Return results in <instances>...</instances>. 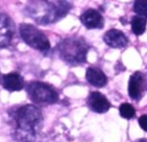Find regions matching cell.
I'll use <instances>...</instances> for the list:
<instances>
[{"mask_svg": "<svg viewBox=\"0 0 147 142\" xmlns=\"http://www.w3.org/2000/svg\"><path fill=\"white\" fill-rule=\"evenodd\" d=\"M1 82L3 87L9 91H22L24 87V79L20 74L15 72L3 75L1 78Z\"/></svg>", "mask_w": 147, "mask_h": 142, "instance_id": "obj_11", "label": "cell"}, {"mask_svg": "<svg viewBox=\"0 0 147 142\" xmlns=\"http://www.w3.org/2000/svg\"><path fill=\"white\" fill-rule=\"evenodd\" d=\"M87 105L91 111L104 114L111 109V103L102 93L93 91L87 97Z\"/></svg>", "mask_w": 147, "mask_h": 142, "instance_id": "obj_8", "label": "cell"}, {"mask_svg": "<svg viewBox=\"0 0 147 142\" xmlns=\"http://www.w3.org/2000/svg\"><path fill=\"white\" fill-rule=\"evenodd\" d=\"M138 123L140 125L141 129L147 132V115H142L140 118L138 119Z\"/></svg>", "mask_w": 147, "mask_h": 142, "instance_id": "obj_17", "label": "cell"}, {"mask_svg": "<svg viewBox=\"0 0 147 142\" xmlns=\"http://www.w3.org/2000/svg\"><path fill=\"white\" fill-rule=\"evenodd\" d=\"M134 11L140 16L147 18V0H135Z\"/></svg>", "mask_w": 147, "mask_h": 142, "instance_id": "obj_16", "label": "cell"}, {"mask_svg": "<svg viewBox=\"0 0 147 142\" xmlns=\"http://www.w3.org/2000/svg\"><path fill=\"white\" fill-rule=\"evenodd\" d=\"M24 12L37 24L43 26L60 20L54 3L48 0H30L24 7Z\"/></svg>", "mask_w": 147, "mask_h": 142, "instance_id": "obj_3", "label": "cell"}, {"mask_svg": "<svg viewBox=\"0 0 147 142\" xmlns=\"http://www.w3.org/2000/svg\"><path fill=\"white\" fill-rule=\"evenodd\" d=\"M82 24L87 28H102L105 24V20L100 11L95 9H87L80 16Z\"/></svg>", "mask_w": 147, "mask_h": 142, "instance_id": "obj_9", "label": "cell"}, {"mask_svg": "<svg viewBox=\"0 0 147 142\" xmlns=\"http://www.w3.org/2000/svg\"><path fill=\"white\" fill-rule=\"evenodd\" d=\"M146 26L147 22L145 17L140 16V15H136V16L132 17L131 26H132V32L136 36H140V34H144L145 30H146Z\"/></svg>", "mask_w": 147, "mask_h": 142, "instance_id": "obj_13", "label": "cell"}, {"mask_svg": "<svg viewBox=\"0 0 147 142\" xmlns=\"http://www.w3.org/2000/svg\"><path fill=\"white\" fill-rule=\"evenodd\" d=\"M120 115L121 117H123L124 119H127V120H130L135 117V114H136V111H135L134 107L130 103H122L120 105Z\"/></svg>", "mask_w": 147, "mask_h": 142, "instance_id": "obj_15", "label": "cell"}, {"mask_svg": "<svg viewBox=\"0 0 147 142\" xmlns=\"http://www.w3.org/2000/svg\"><path fill=\"white\" fill-rule=\"evenodd\" d=\"M129 95L134 101H140L147 91V75L137 71L131 75L129 80Z\"/></svg>", "mask_w": 147, "mask_h": 142, "instance_id": "obj_6", "label": "cell"}, {"mask_svg": "<svg viewBox=\"0 0 147 142\" xmlns=\"http://www.w3.org/2000/svg\"><path fill=\"white\" fill-rule=\"evenodd\" d=\"M53 3L58 11L59 18L64 17L73 6L72 0H53Z\"/></svg>", "mask_w": 147, "mask_h": 142, "instance_id": "obj_14", "label": "cell"}, {"mask_svg": "<svg viewBox=\"0 0 147 142\" xmlns=\"http://www.w3.org/2000/svg\"><path fill=\"white\" fill-rule=\"evenodd\" d=\"M104 41L109 47L116 48V49H121L125 48L128 44V39L124 32H122L119 30H110L105 34Z\"/></svg>", "mask_w": 147, "mask_h": 142, "instance_id": "obj_10", "label": "cell"}, {"mask_svg": "<svg viewBox=\"0 0 147 142\" xmlns=\"http://www.w3.org/2000/svg\"><path fill=\"white\" fill-rule=\"evenodd\" d=\"M86 80L95 87H104L108 82L104 72L95 67H89L86 70Z\"/></svg>", "mask_w": 147, "mask_h": 142, "instance_id": "obj_12", "label": "cell"}, {"mask_svg": "<svg viewBox=\"0 0 147 142\" xmlns=\"http://www.w3.org/2000/svg\"><path fill=\"white\" fill-rule=\"evenodd\" d=\"M20 32L22 40L30 47L41 52H47L50 50V42L47 36L36 26L28 24H22L20 26Z\"/></svg>", "mask_w": 147, "mask_h": 142, "instance_id": "obj_5", "label": "cell"}, {"mask_svg": "<svg viewBox=\"0 0 147 142\" xmlns=\"http://www.w3.org/2000/svg\"><path fill=\"white\" fill-rule=\"evenodd\" d=\"M14 34V24L5 13L0 12V48H5L10 44Z\"/></svg>", "mask_w": 147, "mask_h": 142, "instance_id": "obj_7", "label": "cell"}, {"mask_svg": "<svg viewBox=\"0 0 147 142\" xmlns=\"http://www.w3.org/2000/svg\"><path fill=\"white\" fill-rule=\"evenodd\" d=\"M13 118L16 122V139L35 140L43 124L41 110L35 105H24L18 109Z\"/></svg>", "mask_w": 147, "mask_h": 142, "instance_id": "obj_1", "label": "cell"}, {"mask_svg": "<svg viewBox=\"0 0 147 142\" xmlns=\"http://www.w3.org/2000/svg\"><path fill=\"white\" fill-rule=\"evenodd\" d=\"M60 57L69 64H81L86 61L88 45L80 38H66L58 45Z\"/></svg>", "mask_w": 147, "mask_h": 142, "instance_id": "obj_2", "label": "cell"}, {"mask_svg": "<svg viewBox=\"0 0 147 142\" xmlns=\"http://www.w3.org/2000/svg\"><path fill=\"white\" fill-rule=\"evenodd\" d=\"M30 99L35 103L49 105L58 101V93L49 84L40 81L30 82L26 87Z\"/></svg>", "mask_w": 147, "mask_h": 142, "instance_id": "obj_4", "label": "cell"}, {"mask_svg": "<svg viewBox=\"0 0 147 142\" xmlns=\"http://www.w3.org/2000/svg\"><path fill=\"white\" fill-rule=\"evenodd\" d=\"M1 78H2V76H1V74H0V80H1Z\"/></svg>", "mask_w": 147, "mask_h": 142, "instance_id": "obj_18", "label": "cell"}]
</instances>
